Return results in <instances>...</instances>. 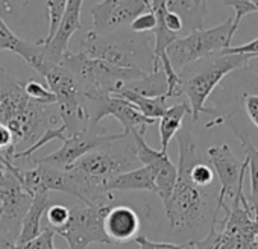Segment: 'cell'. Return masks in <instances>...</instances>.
<instances>
[{
	"label": "cell",
	"mask_w": 258,
	"mask_h": 249,
	"mask_svg": "<svg viewBox=\"0 0 258 249\" xmlns=\"http://www.w3.org/2000/svg\"><path fill=\"white\" fill-rule=\"evenodd\" d=\"M102 2H103L105 5H115V4L120 2V0H102Z\"/></svg>",
	"instance_id": "36"
},
{
	"label": "cell",
	"mask_w": 258,
	"mask_h": 249,
	"mask_svg": "<svg viewBox=\"0 0 258 249\" xmlns=\"http://www.w3.org/2000/svg\"><path fill=\"white\" fill-rule=\"evenodd\" d=\"M220 2L226 7H231L235 11V16L232 17V28H231V34L235 35L241 20L253 13H258V8L255 5H252L247 0H220Z\"/></svg>",
	"instance_id": "26"
},
{
	"label": "cell",
	"mask_w": 258,
	"mask_h": 249,
	"mask_svg": "<svg viewBox=\"0 0 258 249\" xmlns=\"http://www.w3.org/2000/svg\"><path fill=\"white\" fill-rule=\"evenodd\" d=\"M164 23H166V28H167L170 32L176 34V35L184 29V22H182V19H181L178 14L170 13V11L166 13V16H164Z\"/></svg>",
	"instance_id": "35"
},
{
	"label": "cell",
	"mask_w": 258,
	"mask_h": 249,
	"mask_svg": "<svg viewBox=\"0 0 258 249\" xmlns=\"http://www.w3.org/2000/svg\"><path fill=\"white\" fill-rule=\"evenodd\" d=\"M61 64L73 75L81 90L82 99L97 105L114 94L124 84L142 79L148 72L137 69H120L100 59H91L79 53L67 52Z\"/></svg>",
	"instance_id": "3"
},
{
	"label": "cell",
	"mask_w": 258,
	"mask_h": 249,
	"mask_svg": "<svg viewBox=\"0 0 258 249\" xmlns=\"http://www.w3.org/2000/svg\"><path fill=\"white\" fill-rule=\"evenodd\" d=\"M220 53H223V55H246V56L255 58V56H258V38L252 40L250 43L237 46V47L223 49Z\"/></svg>",
	"instance_id": "34"
},
{
	"label": "cell",
	"mask_w": 258,
	"mask_h": 249,
	"mask_svg": "<svg viewBox=\"0 0 258 249\" xmlns=\"http://www.w3.org/2000/svg\"><path fill=\"white\" fill-rule=\"evenodd\" d=\"M134 240L139 244L137 249H193L195 247V241L175 244V243H166V241H152L146 235H137Z\"/></svg>",
	"instance_id": "30"
},
{
	"label": "cell",
	"mask_w": 258,
	"mask_h": 249,
	"mask_svg": "<svg viewBox=\"0 0 258 249\" xmlns=\"http://www.w3.org/2000/svg\"><path fill=\"white\" fill-rule=\"evenodd\" d=\"M157 26V19L155 14L149 10L143 14H140L139 17L134 19V22L129 25V31L134 34H148V32H154Z\"/></svg>",
	"instance_id": "31"
},
{
	"label": "cell",
	"mask_w": 258,
	"mask_h": 249,
	"mask_svg": "<svg viewBox=\"0 0 258 249\" xmlns=\"http://www.w3.org/2000/svg\"><path fill=\"white\" fill-rule=\"evenodd\" d=\"M243 106H244V111H246L249 120L252 121L253 127L258 130V93L244 94Z\"/></svg>",
	"instance_id": "33"
},
{
	"label": "cell",
	"mask_w": 258,
	"mask_h": 249,
	"mask_svg": "<svg viewBox=\"0 0 258 249\" xmlns=\"http://www.w3.org/2000/svg\"><path fill=\"white\" fill-rule=\"evenodd\" d=\"M247 2H250L252 5H255V7L258 8V0H247Z\"/></svg>",
	"instance_id": "38"
},
{
	"label": "cell",
	"mask_w": 258,
	"mask_h": 249,
	"mask_svg": "<svg viewBox=\"0 0 258 249\" xmlns=\"http://www.w3.org/2000/svg\"><path fill=\"white\" fill-rule=\"evenodd\" d=\"M112 207V204H105L84 205L70 210L67 223L53 232L67 241L69 249H87L93 243L111 244L103 229V220Z\"/></svg>",
	"instance_id": "7"
},
{
	"label": "cell",
	"mask_w": 258,
	"mask_h": 249,
	"mask_svg": "<svg viewBox=\"0 0 258 249\" xmlns=\"http://www.w3.org/2000/svg\"><path fill=\"white\" fill-rule=\"evenodd\" d=\"M151 10L149 0H120L115 5H105L103 2L91 8L94 32L108 35L117 29H127L136 17Z\"/></svg>",
	"instance_id": "10"
},
{
	"label": "cell",
	"mask_w": 258,
	"mask_h": 249,
	"mask_svg": "<svg viewBox=\"0 0 258 249\" xmlns=\"http://www.w3.org/2000/svg\"><path fill=\"white\" fill-rule=\"evenodd\" d=\"M55 232L46 226L35 238H32L31 241L17 244V243H4V249H58L53 244V238H55Z\"/></svg>",
	"instance_id": "24"
},
{
	"label": "cell",
	"mask_w": 258,
	"mask_h": 249,
	"mask_svg": "<svg viewBox=\"0 0 258 249\" xmlns=\"http://www.w3.org/2000/svg\"><path fill=\"white\" fill-rule=\"evenodd\" d=\"M124 134H97L94 130H87L78 134L70 136L67 140L62 142V148L55 151L53 154H49L40 160H32L38 164H46L59 170H70L78 160H81L88 152L99 149L102 146H106L112 142L123 140Z\"/></svg>",
	"instance_id": "8"
},
{
	"label": "cell",
	"mask_w": 258,
	"mask_h": 249,
	"mask_svg": "<svg viewBox=\"0 0 258 249\" xmlns=\"http://www.w3.org/2000/svg\"><path fill=\"white\" fill-rule=\"evenodd\" d=\"M44 5H46V11H47V20H49V32L43 40H38L37 44L38 46H44L47 44L53 34L56 32L59 22L62 19V14L66 11V5H67V0H44Z\"/></svg>",
	"instance_id": "23"
},
{
	"label": "cell",
	"mask_w": 258,
	"mask_h": 249,
	"mask_svg": "<svg viewBox=\"0 0 258 249\" xmlns=\"http://www.w3.org/2000/svg\"><path fill=\"white\" fill-rule=\"evenodd\" d=\"M115 190H149L155 193V181L151 173V170L145 166L136 167L133 170H127L124 173H120L105 184V192L112 193Z\"/></svg>",
	"instance_id": "18"
},
{
	"label": "cell",
	"mask_w": 258,
	"mask_h": 249,
	"mask_svg": "<svg viewBox=\"0 0 258 249\" xmlns=\"http://www.w3.org/2000/svg\"><path fill=\"white\" fill-rule=\"evenodd\" d=\"M35 164L34 169L19 170V181L28 195L34 196L40 192H62L76 198L75 184L69 172L46 164Z\"/></svg>",
	"instance_id": "13"
},
{
	"label": "cell",
	"mask_w": 258,
	"mask_h": 249,
	"mask_svg": "<svg viewBox=\"0 0 258 249\" xmlns=\"http://www.w3.org/2000/svg\"><path fill=\"white\" fill-rule=\"evenodd\" d=\"M81 53L91 59L105 61L114 67L137 69L143 72L146 70L142 66V59H152L149 37H146V34H134L129 29L108 35H99L91 31L81 41Z\"/></svg>",
	"instance_id": "5"
},
{
	"label": "cell",
	"mask_w": 258,
	"mask_h": 249,
	"mask_svg": "<svg viewBox=\"0 0 258 249\" xmlns=\"http://www.w3.org/2000/svg\"><path fill=\"white\" fill-rule=\"evenodd\" d=\"M207 10V0H167V11L178 14L184 22V28H188L190 32L202 29Z\"/></svg>",
	"instance_id": "20"
},
{
	"label": "cell",
	"mask_w": 258,
	"mask_h": 249,
	"mask_svg": "<svg viewBox=\"0 0 258 249\" xmlns=\"http://www.w3.org/2000/svg\"><path fill=\"white\" fill-rule=\"evenodd\" d=\"M50 205L52 204L49 199V192H40L32 196L31 205L22 220L19 237L14 243L22 244V243L31 241L41 232V219Z\"/></svg>",
	"instance_id": "17"
},
{
	"label": "cell",
	"mask_w": 258,
	"mask_h": 249,
	"mask_svg": "<svg viewBox=\"0 0 258 249\" xmlns=\"http://www.w3.org/2000/svg\"><path fill=\"white\" fill-rule=\"evenodd\" d=\"M231 28L232 17L216 28L195 29L187 37L176 38L166 50L173 70L179 73L185 67L231 47V41L234 38Z\"/></svg>",
	"instance_id": "6"
},
{
	"label": "cell",
	"mask_w": 258,
	"mask_h": 249,
	"mask_svg": "<svg viewBox=\"0 0 258 249\" xmlns=\"http://www.w3.org/2000/svg\"><path fill=\"white\" fill-rule=\"evenodd\" d=\"M23 90L31 100H34L40 105H56L55 94L49 88H46L43 84H40L34 79L23 84Z\"/></svg>",
	"instance_id": "25"
},
{
	"label": "cell",
	"mask_w": 258,
	"mask_h": 249,
	"mask_svg": "<svg viewBox=\"0 0 258 249\" xmlns=\"http://www.w3.org/2000/svg\"><path fill=\"white\" fill-rule=\"evenodd\" d=\"M190 176L193 179V182L199 187H208L211 185L213 179H214V170L211 166H208L207 163L204 161H198L193 167H191V172H190Z\"/></svg>",
	"instance_id": "29"
},
{
	"label": "cell",
	"mask_w": 258,
	"mask_h": 249,
	"mask_svg": "<svg viewBox=\"0 0 258 249\" xmlns=\"http://www.w3.org/2000/svg\"><path fill=\"white\" fill-rule=\"evenodd\" d=\"M84 0H67L66 11L59 22L56 32L53 34L52 40L41 46L44 56L55 63L61 64L64 55L69 52V41L75 32L81 29V10H82Z\"/></svg>",
	"instance_id": "14"
},
{
	"label": "cell",
	"mask_w": 258,
	"mask_h": 249,
	"mask_svg": "<svg viewBox=\"0 0 258 249\" xmlns=\"http://www.w3.org/2000/svg\"><path fill=\"white\" fill-rule=\"evenodd\" d=\"M46 217H47V226L52 231H56L67 223L70 217V208L61 204H53L46 210Z\"/></svg>",
	"instance_id": "27"
},
{
	"label": "cell",
	"mask_w": 258,
	"mask_h": 249,
	"mask_svg": "<svg viewBox=\"0 0 258 249\" xmlns=\"http://www.w3.org/2000/svg\"><path fill=\"white\" fill-rule=\"evenodd\" d=\"M103 229L111 244L127 243L129 240L137 237L140 229V217L136 210L124 205H117L106 213Z\"/></svg>",
	"instance_id": "15"
},
{
	"label": "cell",
	"mask_w": 258,
	"mask_h": 249,
	"mask_svg": "<svg viewBox=\"0 0 258 249\" xmlns=\"http://www.w3.org/2000/svg\"><path fill=\"white\" fill-rule=\"evenodd\" d=\"M88 114H90L91 130L96 128V125L100 120H103L108 115H112L114 118H117L120 121V125L124 130L123 131L124 136H129L134 131H139L140 134L145 136L148 128L155 123V120L143 115L134 105H131L129 102H126L120 97H115V96H109L103 102L93 105L91 109H88Z\"/></svg>",
	"instance_id": "11"
},
{
	"label": "cell",
	"mask_w": 258,
	"mask_h": 249,
	"mask_svg": "<svg viewBox=\"0 0 258 249\" xmlns=\"http://www.w3.org/2000/svg\"><path fill=\"white\" fill-rule=\"evenodd\" d=\"M127 90H133L146 97H158L167 94V78L166 73L160 69L157 72H149L145 78L131 81L124 84Z\"/></svg>",
	"instance_id": "22"
},
{
	"label": "cell",
	"mask_w": 258,
	"mask_h": 249,
	"mask_svg": "<svg viewBox=\"0 0 258 249\" xmlns=\"http://www.w3.org/2000/svg\"><path fill=\"white\" fill-rule=\"evenodd\" d=\"M111 96H115V97H120V99L129 102L131 105H134L143 115H146L148 118H152V120L160 118L166 112V109L169 108L166 96L146 97V96H142V94H139V93H136L133 90H127L126 87L118 88Z\"/></svg>",
	"instance_id": "21"
},
{
	"label": "cell",
	"mask_w": 258,
	"mask_h": 249,
	"mask_svg": "<svg viewBox=\"0 0 258 249\" xmlns=\"http://www.w3.org/2000/svg\"><path fill=\"white\" fill-rule=\"evenodd\" d=\"M112 143L88 152L67 170L75 184L76 198L85 205L112 204V193L105 192L106 181L136 169V161L139 160L136 157L134 142L123 149L115 148Z\"/></svg>",
	"instance_id": "1"
},
{
	"label": "cell",
	"mask_w": 258,
	"mask_h": 249,
	"mask_svg": "<svg viewBox=\"0 0 258 249\" xmlns=\"http://www.w3.org/2000/svg\"><path fill=\"white\" fill-rule=\"evenodd\" d=\"M129 136L133 137L137 160L142 163V166L148 167L154 176L155 193L161 198L163 204H167L178 176L176 166L170 161L167 152L155 151L154 148H151L145 142V136L139 131H134Z\"/></svg>",
	"instance_id": "9"
},
{
	"label": "cell",
	"mask_w": 258,
	"mask_h": 249,
	"mask_svg": "<svg viewBox=\"0 0 258 249\" xmlns=\"http://www.w3.org/2000/svg\"><path fill=\"white\" fill-rule=\"evenodd\" d=\"M207 155L220 181V193L217 201L225 202L226 198L232 199L238 189L240 181L244 179V173L247 170L246 160L240 163L228 145L211 146L208 148Z\"/></svg>",
	"instance_id": "12"
},
{
	"label": "cell",
	"mask_w": 258,
	"mask_h": 249,
	"mask_svg": "<svg viewBox=\"0 0 258 249\" xmlns=\"http://www.w3.org/2000/svg\"><path fill=\"white\" fill-rule=\"evenodd\" d=\"M187 114H191L190 111V105L187 100L175 103L172 106H169L166 109V112L160 117V143H161V149L163 152H167V148L172 142V139L179 133V130L182 128V120Z\"/></svg>",
	"instance_id": "19"
},
{
	"label": "cell",
	"mask_w": 258,
	"mask_h": 249,
	"mask_svg": "<svg viewBox=\"0 0 258 249\" xmlns=\"http://www.w3.org/2000/svg\"><path fill=\"white\" fill-rule=\"evenodd\" d=\"M226 125V127L232 131V134L237 137V140L240 142L243 152H244V160L247 163V172L250 176V195L246 196L249 207L253 213V208L258 205V149L255 148V145L252 143V140L249 139L247 131H244L243 128H240L238 125L234 121V117H219L217 120L208 121L205 128H213L216 125Z\"/></svg>",
	"instance_id": "16"
},
{
	"label": "cell",
	"mask_w": 258,
	"mask_h": 249,
	"mask_svg": "<svg viewBox=\"0 0 258 249\" xmlns=\"http://www.w3.org/2000/svg\"><path fill=\"white\" fill-rule=\"evenodd\" d=\"M34 2H37V0H0V17L4 20L14 19L17 11L25 10Z\"/></svg>",
	"instance_id": "32"
},
{
	"label": "cell",
	"mask_w": 258,
	"mask_h": 249,
	"mask_svg": "<svg viewBox=\"0 0 258 249\" xmlns=\"http://www.w3.org/2000/svg\"><path fill=\"white\" fill-rule=\"evenodd\" d=\"M22 38H19L11 28L7 25V22L0 17V52L10 50L13 53H17L20 44H22Z\"/></svg>",
	"instance_id": "28"
},
{
	"label": "cell",
	"mask_w": 258,
	"mask_h": 249,
	"mask_svg": "<svg viewBox=\"0 0 258 249\" xmlns=\"http://www.w3.org/2000/svg\"><path fill=\"white\" fill-rule=\"evenodd\" d=\"M250 59L252 58L246 55L216 53L185 67L182 72L178 73L181 79V91L187 96L193 121H198L202 112H214V109L205 108V102L213 90L226 75L246 67Z\"/></svg>",
	"instance_id": "4"
},
{
	"label": "cell",
	"mask_w": 258,
	"mask_h": 249,
	"mask_svg": "<svg viewBox=\"0 0 258 249\" xmlns=\"http://www.w3.org/2000/svg\"><path fill=\"white\" fill-rule=\"evenodd\" d=\"M176 140L179 148L178 176L172 195L167 204H164V210L170 226L173 229H184L201 219L207 207V193L205 189L196 185L190 176L191 167L201 161L196 154L191 128L179 130Z\"/></svg>",
	"instance_id": "2"
},
{
	"label": "cell",
	"mask_w": 258,
	"mask_h": 249,
	"mask_svg": "<svg viewBox=\"0 0 258 249\" xmlns=\"http://www.w3.org/2000/svg\"><path fill=\"white\" fill-rule=\"evenodd\" d=\"M253 219H255V222L258 223V205L253 208Z\"/></svg>",
	"instance_id": "37"
}]
</instances>
